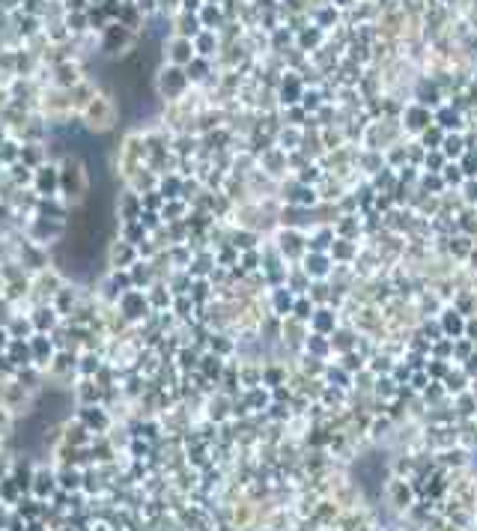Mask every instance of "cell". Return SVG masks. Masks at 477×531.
<instances>
[{"mask_svg":"<svg viewBox=\"0 0 477 531\" xmlns=\"http://www.w3.org/2000/svg\"><path fill=\"white\" fill-rule=\"evenodd\" d=\"M439 326L445 331V337L457 340L465 335V314H460V307H445V314L439 317Z\"/></svg>","mask_w":477,"mask_h":531,"instance_id":"1","label":"cell"},{"mask_svg":"<svg viewBox=\"0 0 477 531\" xmlns=\"http://www.w3.org/2000/svg\"><path fill=\"white\" fill-rule=\"evenodd\" d=\"M314 326H316L319 335H328V331H335L337 317L331 314V311H316V314H314Z\"/></svg>","mask_w":477,"mask_h":531,"instance_id":"2","label":"cell"},{"mask_svg":"<svg viewBox=\"0 0 477 531\" xmlns=\"http://www.w3.org/2000/svg\"><path fill=\"white\" fill-rule=\"evenodd\" d=\"M441 152H445V159H460L462 152H465L462 138L460 135L457 138H445V140H441Z\"/></svg>","mask_w":477,"mask_h":531,"instance_id":"3","label":"cell"},{"mask_svg":"<svg viewBox=\"0 0 477 531\" xmlns=\"http://www.w3.org/2000/svg\"><path fill=\"white\" fill-rule=\"evenodd\" d=\"M307 272H314L316 278H325L328 275V257L325 254H314V257H307Z\"/></svg>","mask_w":477,"mask_h":531,"instance_id":"4","label":"cell"},{"mask_svg":"<svg viewBox=\"0 0 477 531\" xmlns=\"http://www.w3.org/2000/svg\"><path fill=\"white\" fill-rule=\"evenodd\" d=\"M352 242L349 239H335V245H331V254H335V260H349L352 257Z\"/></svg>","mask_w":477,"mask_h":531,"instance_id":"5","label":"cell"},{"mask_svg":"<svg viewBox=\"0 0 477 531\" xmlns=\"http://www.w3.org/2000/svg\"><path fill=\"white\" fill-rule=\"evenodd\" d=\"M462 197H465L469 203L477 206V180H465V182H462Z\"/></svg>","mask_w":477,"mask_h":531,"instance_id":"6","label":"cell"},{"mask_svg":"<svg viewBox=\"0 0 477 531\" xmlns=\"http://www.w3.org/2000/svg\"><path fill=\"white\" fill-rule=\"evenodd\" d=\"M462 337H469V340H474V344H477V319L474 317L471 319L465 317V335Z\"/></svg>","mask_w":477,"mask_h":531,"instance_id":"7","label":"cell"},{"mask_svg":"<svg viewBox=\"0 0 477 531\" xmlns=\"http://www.w3.org/2000/svg\"><path fill=\"white\" fill-rule=\"evenodd\" d=\"M469 260L474 263V266H471V269H477V251H474V248H471V254H469Z\"/></svg>","mask_w":477,"mask_h":531,"instance_id":"8","label":"cell"}]
</instances>
